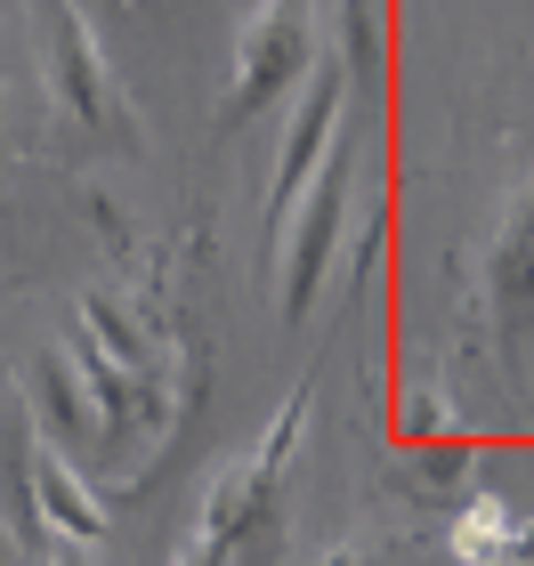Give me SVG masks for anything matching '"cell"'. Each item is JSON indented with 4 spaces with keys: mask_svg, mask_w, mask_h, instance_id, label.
Segmentation results:
<instances>
[{
    "mask_svg": "<svg viewBox=\"0 0 534 566\" xmlns=\"http://www.w3.org/2000/svg\"><path fill=\"white\" fill-rule=\"evenodd\" d=\"M470 446H462V437H438V446H421V461H413V478L429 485V494H446V485H462L470 478Z\"/></svg>",
    "mask_w": 534,
    "mask_h": 566,
    "instance_id": "cell-14",
    "label": "cell"
},
{
    "mask_svg": "<svg viewBox=\"0 0 534 566\" xmlns=\"http://www.w3.org/2000/svg\"><path fill=\"white\" fill-rule=\"evenodd\" d=\"M49 82H57V106L82 122V130H106L122 114V82H114L106 49L90 33L82 0H57V9H49Z\"/></svg>",
    "mask_w": 534,
    "mask_h": 566,
    "instance_id": "cell-4",
    "label": "cell"
},
{
    "mask_svg": "<svg viewBox=\"0 0 534 566\" xmlns=\"http://www.w3.org/2000/svg\"><path fill=\"white\" fill-rule=\"evenodd\" d=\"M316 566H373V534H348V543H333Z\"/></svg>",
    "mask_w": 534,
    "mask_h": 566,
    "instance_id": "cell-15",
    "label": "cell"
},
{
    "mask_svg": "<svg viewBox=\"0 0 534 566\" xmlns=\"http://www.w3.org/2000/svg\"><path fill=\"white\" fill-rule=\"evenodd\" d=\"M0 566H24V558H17V534H9V526H0Z\"/></svg>",
    "mask_w": 534,
    "mask_h": 566,
    "instance_id": "cell-19",
    "label": "cell"
},
{
    "mask_svg": "<svg viewBox=\"0 0 534 566\" xmlns=\"http://www.w3.org/2000/svg\"><path fill=\"white\" fill-rule=\"evenodd\" d=\"M341 114H348V65L333 57V49H324V57L300 73V97H292V114H284V146H275V202H268L275 219L292 211L300 187L316 178V163L333 154Z\"/></svg>",
    "mask_w": 534,
    "mask_h": 566,
    "instance_id": "cell-3",
    "label": "cell"
},
{
    "mask_svg": "<svg viewBox=\"0 0 534 566\" xmlns=\"http://www.w3.org/2000/svg\"><path fill=\"white\" fill-rule=\"evenodd\" d=\"M82 9H90V17H97V9H106V17H163L170 0H82Z\"/></svg>",
    "mask_w": 534,
    "mask_h": 566,
    "instance_id": "cell-16",
    "label": "cell"
},
{
    "mask_svg": "<svg viewBox=\"0 0 534 566\" xmlns=\"http://www.w3.org/2000/svg\"><path fill=\"white\" fill-rule=\"evenodd\" d=\"M333 17H341V49L333 57L348 65V82H373L380 73V17H373V0H333Z\"/></svg>",
    "mask_w": 534,
    "mask_h": 566,
    "instance_id": "cell-12",
    "label": "cell"
},
{
    "mask_svg": "<svg viewBox=\"0 0 534 566\" xmlns=\"http://www.w3.org/2000/svg\"><path fill=\"white\" fill-rule=\"evenodd\" d=\"M308 397H316V380L300 373L292 380V397L275 405V421H268V437L251 446V470H260V485L275 494V478H284V461H292V446H300V421H308Z\"/></svg>",
    "mask_w": 534,
    "mask_h": 566,
    "instance_id": "cell-11",
    "label": "cell"
},
{
    "mask_svg": "<svg viewBox=\"0 0 534 566\" xmlns=\"http://www.w3.org/2000/svg\"><path fill=\"white\" fill-rule=\"evenodd\" d=\"M486 300L502 324L534 316V170L511 187V202H502V227L486 243Z\"/></svg>",
    "mask_w": 534,
    "mask_h": 566,
    "instance_id": "cell-5",
    "label": "cell"
},
{
    "mask_svg": "<svg viewBox=\"0 0 534 566\" xmlns=\"http://www.w3.org/2000/svg\"><path fill=\"white\" fill-rule=\"evenodd\" d=\"M348 146L333 138V154L316 163V178L300 187V202L275 227H284V316L300 324L316 307L324 292V268H333V251H341V219H348Z\"/></svg>",
    "mask_w": 534,
    "mask_h": 566,
    "instance_id": "cell-2",
    "label": "cell"
},
{
    "mask_svg": "<svg viewBox=\"0 0 534 566\" xmlns=\"http://www.w3.org/2000/svg\"><path fill=\"white\" fill-rule=\"evenodd\" d=\"M82 332H90V340L106 348V356H122L130 373H163V365H155V348H146V324H138L114 292H90V300H82Z\"/></svg>",
    "mask_w": 534,
    "mask_h": 566,
    "instance_id": "cell-10",
    "label": "cell"
},
{
    "mask_svg": "<svg viewBox=\"0 0 534 566\" xmlns=\"http://www.w3.org/2000/svg\"><path fill=\"white\" fill-rule=\"evenodd\" d=\"M24 485H33V518H41L49 534H73V543H106V502L90 494V478L73 470L57 446H33V470H24Z\"/></svg>",
    "mask_w": 534,
    "mask_h": 566,
    "instance_id": "cell-6",
    "label": "cell"
},
{
    "mask_svg": "<svg viewBox=\"0 0 534 566\" xmlns=\"http://www.w3.org/2000/svg\"><path fill=\"white\" fill-rule=\"evenodd\" d=\"M33 421H41V437L97 446V413H82V397H73V380H65V356H49V365L33 373Z\"/></svg>",
    "mask_w": 534,
    "mask_h": 566,
    "instance_id": "cell-9",
    "label": "cell"
},
{
    "mask_svg": "<svg viewBox=\"0 0 534 566\" xmlns=\"http://www.w3.org/2000/svg\"><path fill=\"white\" fill-rule=\"evenodd\" d=\"M49 566H90V543H73V534H57V551H49Z\"/></svg>",
    "mask_w": 534,
    "mask_h": 566,
    "instance_id": "cell-18",
    "label": "cell"
},
{
    "mask_svg": "<svg viewBox=\"0 0 534 566\" xmlns=\"http://www.w3.org/2000/svg\"><path fill=\"white\" fill-rule=\"evenodd\" d=\"M235 543H178V566H227Z\"/></svg>",
    "mask_w": 534,
    "mask_h": 566,
    "instance_id": "cell-17",
    "label": "cell"
},
{
    "mask_svg": "<svg viewBox=\"0 0 534 566\" xmlns=\"http://www.w3.org/2000/svg\"><path fill=\"white\" fill-rule=\"evenodd\" d=\"M453 558H462V566H534V526L519 518L511 502L478 494L462 518H453Z\"/></svg>",
    "mask_w": 534,
    "mask_h": 566,
    "instance_id": "cell-7",
    "label": "cell"
},
{
    "mask_svg": "<svg viewBox=\"0 0 534 566\" xmlns=\"http://www.w3.org/2000/svg\"><path fill=\"white\" fill-rule=\"evenodd\" d=\"M316 65V0H260L235 24V57H227V130L275 106L300 73Z\"/></svg>",
    "mask_w": 534,
    "mask_h": 566,
    "instance_id": "cell-1",
    "label": "cell"
},
{
    "mask_svg": "<svg viewBox=\"0 0 534 566\" xmlns=\"http://www.w3.org/2000/svg\"><path fill=\"white\" fill-rule=\"evenodd\" d=\"M405 437H413V446H438V437H462V421H453V405H446V389H438V380H421V389L405 397Z\"/></svg>",
    "mask_w": 534,
    "mask_h": 566,
    "instance_id": "cell-13",
    "label": "cell"
},
{
    "mask_svg": "<svg viewBox=\"0 0 534 566\" xmlns=\"http://www.w3.org/2000/svg\"><path fill=\"white\" fill-rule=\"evenodd\" d=\"M260 510H268V485H260V470H251V453H235V461L211 478V494H202L187 543H243V526L260 518Z\"/></svg>",
    "mask_w": 534,
    "mask_h": 566,
    "instance_id": "cell-8",
    "label": "cell"
}]
</instances>
